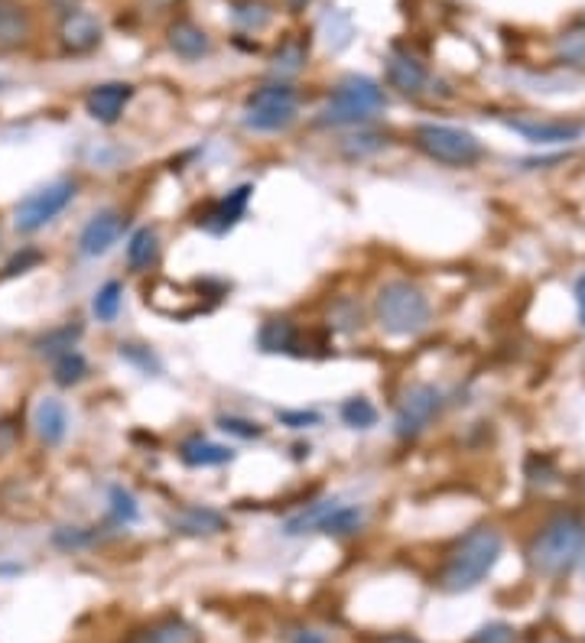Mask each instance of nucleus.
Returning <instances> with one entry per match:
<instances>
[{
    "label": "nucleus",
    "mask_w": 585,
    "mask_h": 643,
    "mask_svg": "<svg viewBox=\"0 0 585 643\" xmlns=\"http://www.w3.org/2000/svg\"><path fill=\"white\" fill-rule=\"evenodd\" d=\"M413 143L429 160H436L442 166H455V169L475 166L481 156H485V147H481V140L475 134L449 124H420L413 130Z\"/></svg>",
    "instance_id": "6"
},
{
    "label": "nucleus",
    "mask_w": 585,
    "mask_h": 643,
    "mask_svg": "<svg viewBox=\"0 0 585 643\" xmlns=\"http://www.w3.org/2000/svg\"><path fill=\"white\" fill-rule=\"evenodd\" d=\"M338 416H342V423L351 426V429H371L377 423V410H374V403L368 397L345 400L342 410H338Z\"/></svg>",
    "instance_id": "29"
},
{
    "label": "nucleus",
    "mask_w": 585,
    "mask_h": 643,
    "mask_svg": "<svg viewBox=\"0 0 585 643\" xmlns=\"http://www.w3.org/2000/svg\"><path fill=\"white\" fill-rule=\"evenodd\" d=\"M442 410V393L433 384H413L403 390L400 406H397V436L400 439H416L420 432L433 423Z\"/></svg>",
    "instance_id": "9"
},
{
    "label": "nucleus",
    "mask_w": 585,
    "mask_h": 643,
    "mask_svg": "<svg viewBox=\"0 0 585 643\" xmlns=\"http://www.w3.org/2000/svg\"><path fill=\"white\" fill-rule=\"evenodd\" d=\"M429 299L410 280H390L374 296V322L394 338L420 335L429 325Z\"/></svg>",
    "instance_id": "3"
},
{
    "label": "nucleus",
    "mask_w": 585,
    "mask_h": 643,
    "mask_svg": "<svg viewBox=\"0 0 585 643\" xmlns=\"http://www.w3.org/2000/svg\"><path fill=\"white\" fill-rule=\"evenodd\" d=\"M576 303H579V309H582V325H585V273L576 280Z\"/></svg>",
    "instance_id": "41"
},
{
    "label": "nucleus",
    "mask_w": 585,
    "mask_h": 643,
    "mask_svg": "<svg viewBox=\"0 0 585 643\" xmlns=\"http://www.w3.org/2000/svg\"><path fill=\"white\" fill-rule=\"evenodd\" d=\"M160 264V234L153 228H137L127 238V267L130 273H147Z\"/></svg>",
    "instance_id": "20"
},
{
    "label": "nucleus",
    "mask_w": 585,
    "mask_h": 643,
    "mask_svg": "<svg viewBox=\"0 0 585 643\" xmlns=\"http://www.w3.org/2000/svg\"><path fill=\"white\" fill-rule=\"evenodd\" d=\"M52 540H56V546H62V549H82V546L95 543V533L82 530V527H62V530H56Z\"/></svg>",
    "instance_id": "35"
},
{
    "label": "nucleus",
    "mask_w": 585,
    "mask_h": 643,
    "mask_svg": "<svg viewBox=\"0 0 585 643\" xmlns=\"http://www.w3.org/2000/svg\"><path fill=\"white\" fill-rule=\"evenodd\" d=\"M218 429L221 432H228V436H238L244 442H251V439H260L264 436V426L257 423V419H247V416H218Z\"/></svg>",
    "instance_id": "31"
},
{
    "label": "nucleus",
    "mask_w": 585,
    "mask_h": 643,
    "mask_svg": "<svg viewBox=\"0 0 585 643\" xmlns=\"http://www.w3.org/2000/svg\"><path fill=\"white\" fill-rule=\"evenodd\" d=\"M30 13L13 0H0V49H13L30 39Z\"/></svg>",
    "instance_id": "22"
},
{
    "label": "nucleus",
    "mask_w": 585,
    "mask_h": 643,
    "mask_svg": "<svg viewBox=\"0 0 585 643\" xmlns=\"http://www.w3.org/2000/svg\"><path fill=\"white\" fill-rule=\"evenodd\" d=\"M121 306H124V286L117 280H108L95 293V299H91V312H95V319L104 322V325H111L117 319Z\"/></svg>",
    "instance_id": "28"
},
{
    "label": "nucleus",
    "mask_w": 585,
    "mask_h": 643,
    "mask_svg": "<svg viewBox=\"0 0 585 643\" xmlns=\"http://www.w3.org/2000/svg\"><path fill=\"white\" fill-rule=\"evenodd\" d=\"M387 147V137L381 134H371V130H358V134H351L342 140V153L348 156V160H361V156H371L377 150H384Z\"/></svg>",
    "instance_id": "30"
},
{
    "label": "nucleus",
    "mask_w": 585,
    "mask_h": 643,
    "mask_svg": "<svg viewBox=\"0 0 585 643\" xmlns=\"http://www.w3.org/2000/svg\"><path fill=\"white\" fill-rule=\"evenodd\" d=\"M20 445V423L17 419H0V458H7Z\"/></svg>",
    "instance_id": "39"
},
{
    "label": "nucleus",
    "mask_w": 585,
    "mask_h": 643,
    "mask_svg": "<svg viewBox=\"0 0 585 643\" xmlns=\"http://www.w3.org/2000/svg\"><path fill=\"white\" fill-rule=\"evenodd\" d=\"M585 556V520L579 514H559L550 523H543L540 533L527 546V562L540 575H566L576 569V562Z\"/></svg>",
    "instance_id": "2"
},
{
    "label": "nucleus",
    "mask_w": 585,
    "mask_h": 643,
    "mask_svg": "<svg viewBox=\"0 0 585 643\" xmlns=\"http://www.w3.org/2000/svg\"><path fill=\"white\" fill-rule=\"evenodd\" d=\"M251 195H254V186H238V189H231L228 195H221V199H215L212 205L205 208V215L199 218V225L208 228L212 234L231 231V228L244 218Z\"/></svg>",
    "instance_id": "13"
},
{
    "label": "nucleus",
    "mask_w": 585,
    "mask_h": 643,
    "mask_svg": "<svg viewBox=\"0 0 585 643\" xmlns=\"http://www.w3.org/2000/svg\"><path fill=\"white\" fill-rule=\"evenodd\" d=\"M137 514H140V510H137V497L130 494L127 488H121V484H114V488H111V517L127 527V523L137 520Z\"/></svg>",
    "instance_id": "32"
},
{
    "label": "nucleus",
    "mask_w": 585,
    "mask_h": 643,
    "mask_svg": "<svg viewBox=\"0 0 585 643\" xmlns=\"http://www.w3.org/2000/svg\"><path fill=\"white\" fill-rule=\"evenodd\" d=\"M290 643H329V640H325V634H319V631H296L290 637Z\"/></svg>",
    "instance_id": "40"
},
{
    "label": "nucleus",
    "mask_w": 585,
    "mask_h": 643,
    "mask_svg": "<svg viewBox=\"0 0 585 643\" xmlns=\"http://www.w3.org/2000/svg\"><path fill=\"white\" fill-rule=\"evenodd\" d=\"M127 643H202V634L182 618H163L134 631Z\"/></svg>",
    "instance_id": "18"
},
{
    "label": "nucleus",
    "mask_w": 585,
    "mask_h": 643,
    "mask_svg": "<svg viewBox=\"0 0 585 643\" xmlns=\"http://www.w3.org/2000/svg\"><path fill=\"white\" fill-rule=\"evenodd\" d=\"M277 419H280L283 426H290V429L319 426V413L316 410H283V413H277Z\"/></svg>",
    "instance_id": "38"
},
{
    "label": "nucleus",
    "mask_w": 585,
    "mask_h": 643,
    "mask_svg": "<svg viewBox=\"0 0 585 643\" xmlns=\"http://www.w3.org/2000/svg\"><path fill=\"white\" fill-rule=\"evenodd\" d=\"M39 260H43V254L36 251V247H23V254H17L10 260V264L4 267V277H17V273H26V270H33Z\"/></svg>",
    "instance_id": "37"
},
{
    "label": "nucleus",
    "mask_w": 585,
    "mask_h": 643,
    "mask_svg": "<svg viewBox=\"0 0 585 643\" xmlns=\"http://www.w3.org/2000/svg\"><path fill=\"white\" fill-rule=\"evenodd\" d=\"M59 43L65 52H72V56H82V52H91L98 43H101V23L91 17L85 10H72L62 17V26H59Z\"/></svg>",
    "instance_id": "14"
},
{
    "label": "nucleus",
    "mask_w": 585,
    "mask_h": 643,
    "mask_svg": "<svg viewBox=\"0 0 585 643\" xmlns=\"http://www.w3.org/2000/svg\"><path fill=\"white\" fill-rule=\"evenodd\" d=\"M82 338V325H72V322H65V325H59V328H49L46 335H39L36 341H33V351L36 354H46V358H59V354H65V351H72L75 348V341Z\"/></svg>",
    "instance_id": "26"
},
{
    "label": "nucleus",
    "mask_w": 585,
    "mask_h": 643,
    "mask_svg": "<svg viewBox=\"0 0 585 643\" xmlns=\"http://www.w3.org/2000/svg\"><path fill=\"white\" fill-rule=\"evenodd\" d=\"M559 56L569 65H585V30H572L559 39Z\"/></svg>",
    "instance_id": "34"
},
{
    "label": "nucleus",
    "mask_w": 585,
    "mask_h": 643,
    "mask_svg": "<svg viewBox=\"0 0 585 643\" xmlns=\"http://www.w3.org/2000/svg\"><path fill=\"white\" fill-rule=\"evenodd\" d=\"M169 527L182 536H218L228 530V520L225 514H218L215 507L189 504V507H179L176 514L169 517Z\"/></svg>",
    "instance_id": "15"
},
{
    "label": "nucleus",
    "mask_w": 585,
    "mask_h": 643,
    "mask_svg": "<svg viewBox=\"0 0 585 643\" xmlns=\"http://www.w3.org/2000/svg\"><path fill=\"white\" fill-rule=\"evenodd\" d=\"M88 377V361L82 351H65L59 358H52V380H56L59 387H75L82 384Z\"/></svg>",
    "instance_id": "27"
},
{
    "label": "nucleus",
    "mask_w": 585,
    "mask_h": 643,
    "mask_svg": "<svg viewBox=\"0 0 585 643\" xmlns=\"http://www.w3.org/2000/svg\"><path fill=\"white\" fill-rule=\"evenodd\" d=\"M121 358L130 361L134 367H140L143 374H160L163 371L160 358H156V354L147 345H134V341H127V345H121Z\"/></svg>",
    "instance_id": "33"
},
{
    "label": "nucleus",
    "mask_w": 585,
    "mask_h": 643,
    "mask_svg": "<svg viewBox=\"0 0 585 643\" xmlns=\"http://www.w3.org/2000/svg\"><path fill=\"white\" fill-rule=\"evenodd\" d=\"M257 345H260V351H267V354H296L299 328L290 319H270V322L260 325Z\"/></svg>",
    "instance_id": "23"
},
{
    "label": "nucleus",
    "mask_w": 585,
    "mask_h": 643,
    "mask_svg": "<svg viewBox=\"0 0 585 643\" xmlns=\"http://www.w3.org/2000/svg\"><path fill=\"white\" fill-rule=\"evenodd\" d=\"M468 643H514V627L511 624H488L481 627V631L468 640Z\"/></svg>",
    "instance_id": "36"
},
{
    "label": "nucleus",
    "mask_w": 585,
    "mask_h": 643,
    "mask_svg": "<svg viewBox=\"0 0 585 643\" xmlns=\"http://www.w3.org/2000/svg\"><path fill=\"white\" fill-rule=\"evenodd\" d=\"M296 117H299L296 88L286 82H270L247 95L241 124L254 130V134H280V130L293 127Z\"/></svg>",
    "instance_id": "5"
},
{
    "label": "nucleus",
    "mask_w": 585,
    "mask_h": 643,
    "mask_svg": "<svg viewBox=\"0 0 585 643\" xmlns=\"http://www.w3.org/2000/svg\"><path fill=\"white\" fill-rule=\"evenodd\" d=\"M75 192H78L75 179H52L46 186H39L17 205V212H13V228L20 234L43 231L49 221H56L65 208L72 205Z\"/></svg>",
    "instance_id": "8"
},
{
    "label": "nucleus",
    "mask_w": 585,
    "mask_h": 643,
    "mask_svg": "<svg viewBox=\"0 0 585 643\" xmlns=\"http://www.w3.org/2000/svg\"><path fill=\"white\" fill-rule=\"evenodd\" d=\"M169 49L176 52V56L182 59H202L208 49H212V43H208V33L202 30V26H195L189 20H176L173 26H169Z\"/></svg>",
    "instance_id": "19"
},
{
    "label": "nucleus",
    "mask_w": 585,
    "mask_h": 643,
    "mask_svg": "<svg viewBox=\"0 0 585 643\" xmlns=\"http://www.w3.org/2000/svg\"><path fill=\"white\" fill-rule=\"evenodd\" d=\"M364 527V510L358 504L342 501H316L306 510H299L296 517L286 520V536H303V533H325V536H355Z\"/></svg>",
    "instance_id": "7"
},
{
    "label": "nucleus",
    "mask_w": 585,
    "mask_h": 643,
    "mask_svg": "<svg viewBox=\"0 0 585 643\" xmlns=\"http://www.w3.org/2000/svg\"><path fill=\"white\" fill-rule=\"evenodd\" d=\"M33 429H36L39 442L62 445V439L69 436V410L62 406V400H56V397L39 400L33 410Z\"/></svg>",
    "instance_id": "16"
},
{
    "label": "nucleus",
    "mask_w": 585,
    "mask_h": 643,
    "mask_svg": "<svg viewBox=\"0 0 585 643\" xmlns=\"http://www.w3.org/2000/svg\"><path fill=\"white\" fill-rule=\"evenodd\" d=\"M130 98H134V85H127V82H104V85H95L85 95V111L91 114V121L111 127V124L121 121V114L127 111Z\"/></svg>",
    "instance_id": "12"
},
{
    "label": "nucleus",
    "mask_w": 585,
    "mask_h": 643,
    "mask_svg": "<svg viewBox=\"0 0 585 643\" xmlns=\"http://www.w3.org/2000/svg\"><path fill=\"white\" fill-rule=\"evenodd\" d=\"M124 228H127V215L121 208H101V212L88 218V225L78 234V254L88 260L104 257L124 238Z\"/></svg>",
    "instance_id": "10"
},
{
    "label": "nucleus",
    "mask_w": 585,
    "mask_h": 643,
    "mask_svg": "<svg viewBox=\"0 0 585 643\" xmlns=\"http://www.w3.org/2000/svg\"><path fill=\"white\" fill-rule=\"evenodd\" d=\"M156 4H169V0H156Z\"/></svg>",
    "instance_id": "44"
},
{
    "label": "nucleus",
    "mask_w": 585,
    "mask_h": 643,
    "mask_svg": "<svg viewBox=\"0 0 585 643\" xmlns=\"http://www.w3.org/2000/svg\"><path fill=\"white\" fill-rule=\"evenodd\" d=\"M387 82L390 88H397L400 95H423V88L429 82V75L423 69V62H416L410 52H394L387 59Z\"/></svg>",
    "instance_id": "17"
},
{
    "label": "nucleus",
    "mask_w": 585,
    "mask_h": 643,
    "mask_svg": "<svg viewBox=\"0 0 585 643\" xmlns=\"http://www.w3.org/2000/svg\"><path fill=\"white\" fill-rule=\"evenodd\" d=\"M387 108L384 88L368 75H345L335 85L329 104L319 111V124L325 127H361L374 121Z\"/></svg>",
    "instance_id": "4"
},
{
    "label": "nucleus",
    "mask_w": 585,
    "mask_h": 643,
    "mask_svg": "<svg viewBox=\"0 0 585 643\" xmlns=\"http://www.w3.org/2000/svg\"><path fill=\"white\" fill-rule=\"evenodd\" d=\"M179 458L186 462L189 468H218V465H228L234 452L228 445H218V442H208L202 436L186 439L179 445Z\"/></svg>",
    "instance_id": "21"
},
{
    "label": "nucleus",
    "mask_w": 585,
    "mask_h": 643,
    "mask_svg": "<svg viewBox=\"0 0 585 643\" xmlns=\"http://www.w3.org/2000/svg\"><path fill=\"white\" fill-rule=\"evenodd\" d=\"M286 4H290L293 13H299V10H306V7L312 4V0H286Z\"/></svg>",
    "instance_id": "43"
},
{
    "label": "nucleus",
    "mask_w": 585,
    "mask_h": 643,
    "mask_svg": "<svg viewBox=\"0 0 585 643\" xmlns=\"http://www.w3.org/2000/svg\"><path fill=\"white\" fill-rule=\"evenodd\" d=\"M231 20L238 30L247 33H260L267 30L273 20V7L264 4V0H231Z\"/></svg>",
    "instance_id": "25"
},
{
    "label": "nucleus",
    "mask_w": 585,
    "mask_h": 643,
    "mask_svg": "<svg viewBox=\"0 0 585 643\" xmlns=\"http://www.w3.org/2000/svg\"><path fill=\"white\" fill-rule=\"evenodd\" d=\"M507 127L517 130L527 143L537 147H556L582 137V124L576 121H543V117H507Z\"/></svg>",
    "instance_id": "11"
},
{
    "label": "nucleus",
    "mask_w": 585,
    "mask_h": 643,
    "mask_svg": "<svg viewBox=\"0 0 585 643\" xmlns=\"http://www.w3.org/2000/svg\"><path fill=\"white\" fill-rule=\"evenodd\" d=\"M377 643H420L416 637H410V634H390V637H384V640H377Z\"/></svg>",
    "instance_id": "42"
},
{
    "label": "nucleus",
    "mask_w": 585,
    "mask_h": 643,
    "mask_svg": "<svg viewBox=\"0 0 585 643\" xmlns=\"http://www.w3.org/2000/svg\"><path fill=\"white\" fill-rule=\"evenodd\" d=\"M309 59V43L303 36H290V39H283L280 49L273 52V62H270V72L280 78V82H286V78H293L303 72V65Z\"/></svg>",
    "instance_id": "24"
},
{
    "label": "nucleus",
    "mask_w": 585,
    "mask_h": 643,
    "mask_svg": "<svg viewBox=\"0 0 585 643\" xmlns=\"http://www.w3.org/2000/svg\"><path fill=\"white\" fill-rule=\"evenodd\" d=\"M504 540L494 527H475L472 533H465L459 543L452 546V553L442 562V569L436 572V588L449 595L472 592L475 585H481L491 575V569L498 566Z\"/></svg>",
    "instance_id": "1"
}]
</instances>
